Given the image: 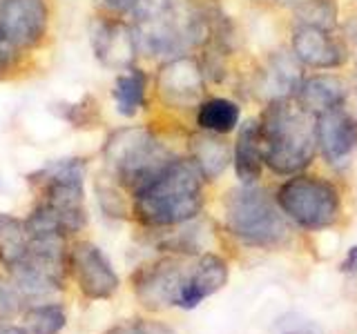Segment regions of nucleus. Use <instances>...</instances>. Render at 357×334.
<instances>
[{
    "label": "nucleus",
    "mask_w": 357,
    "mask_h": 334,
    "mask_svg": "<svg viewBox=\"0 0 357 334\" xmlns=\"http://www.w3.org/2000/svg\"><path fill=\"white\" fill-rule=\"evenodd\" d=\"M266 170L275 176L306 172L317 159L315 116L301 107L295 96L273 98L257 111Z\"/></svg>",
    "instance_id": "obj_1"
},
{
    "label": "nucleus",
    "mask_w": 357,
    "mask_h": 334,
    "mask_svg": "<svg viewBox=\"0 0 357 334\" xmlns=\"http://www.w3.org/2000/svg\"><path fill=\"white\" fill-rule=\"evenodd\" d=\"M206 181L183 156L165 167L150 185L134 194L132 214L145 228H176L195 221L206 203Z\"/></svg>",
    "instance_id": "obj_2"
},
{
    "label": "nucleus",
    "mask_w": 357,
    "mask_h": 334,
    "mask_svg": "<svg viewBox=\"0 0 357 334\" xmlns=\"http://www.w3.org/2000/svg\"><path fill=\"white\" fill-rule=\"evenodd\" d=\"M103 159L114 181L134 196L150 185L176 154L148 125H126L114 129L103 145Z\"/></svg>",
    "instance_id": "obj_3"
},
{
    "label": "nucleus",
    "mask_w": 357,
    "mask_h": 334,
    "mask_svg": "<svg viewBox=\"0 0 357 334\" xmlns=\"http://www.w3.org/2000/svg\"><path fill=\"white\" fill-rule=\"evenodd\" d=\"M223 225L243 245L279 250L290 241V221L275 194L259 185H237L223 196Z\"/></svg>",
    "instance_id": "obj_4"
},
{
    "label": "nucleus",
    "mask_w": 357,
    "mask_h": 334,
    "mask_svg": "<svg viewBox=\"0 0 357 334\" xmlns=\"http://www.w3.org/2000/svg\"><path fill=\"white\" fill-rule=\"evenodd\" d=\"M279 209L293 225L306 232L328 230L342 216V192L335 181L319 174L288 176L275 189Z\"/></svg>",
    "instance_id": "obj_5"
},
{
    "label": "nucleus",
    "mask_w": 357,
    "mask_h": 334,
    "mask_svg": "<svg viewBox=\"0 0 357 334\" xmlns=\"http://www.w3.org/2000/svg\"><path fill=\"white\" fill-rule=\"evenodd\" d=\"M85 170L87 165L83 159H61L52 161L29 176V181L40 192V205H45L56 216L65 237L81 232L87 225L83 187Z\"/></svg>",
    "instance_id": "obj_6"
},
{
    "label": "nucleus",
    "mask_w": 357,
    "mask_h": 334,
    "mask_svg": "<svg viewBox=\"0 0 357 334\" xmlns=\"http://www.w3.org/2000/svg\"><path fill=\"white\" fill-rule=\"evenodd\" d=\"M67 265L70 256L65 252V237L45 234V237H29L25 256L9 270L22 296L38 299L63 287Z\"/></svg>",
    "instance_id": "obj_7"
},
{
    "label": "nucleus",
    "mask_w": 357,
    "mask_h": 334,
    "mask_svg": "<svg viewBox=\"0 0 357 334\" xmlns=\"http://www.w3.org/2000/svg\"><path fill=\"white\" fill-rule=\"evenodd\" d=\"M208 78L195 54H181L165 58L154 76V92L161 105L174 111H188L208 98Z\"/></svg>",
    "instance_id": "obj_8"
},
{
    "label": "nucleus",
    "mask_w": 357,
    "mask_h": 334,
    "mask_svg": "<svg viewBox=\"0 0 357 334\" xmlns=\"http://www.w3.org/2000/svg\"><path fill=\"white\" fill-rule=\"evenodd\" d=\"M288 49L304 70L340 72L351 63V40L342 29H324L315 25H293Z\"/></svg>",
    "instance_id": "obj_9"
},
{
    "label": "nucleus",
    "mask_w": 357,
    "mask_h": 334,
    "mask_svg": "<svg viewBox=\"0 0 357 334\" xmlns=\"http://www.w3.org/2000/svg\"><path fill=\"white\" fill-rule=\"evenodd\" d=\"M304 76V67L299 65L288 47H275L266 51L264 58L255 65L245 92L259 100V105H264L273 98L295 96Z\"/></svg>",
    "instance_id": "obj_10"
},
{
    "label": "nucleus",
    "mask_w": 357,
    "mask_h": 334,
    "mask_svg": "<svg viewBox=\"0 0 357 334\" xmlns=\"http://www.w3.org/2000/svg\"><path fill=\"white\" fill-rule=\"evenodd\" d=\"M47 27L50 7L45 0H0V40L16 51L40 45Z\"/></svg>",
    "instance_id": "obj_11"
},
{
    "label": "nucleus",
    "mask_w": 357,
    "mask_h": 334,
    "mask_svg": "<svg viewBox=\"0 0 357 334\" xmlns=\"http://www.w3.org/2000/svg\"><path fill=\"white\" fill-rule=\"evenodd\" d=\"M183 263L174 256H165L150 265H143L134 274V294L148 310H167L178 303L183 283L188 278Z\"/></svg>",
    "instance_id": "obj_12"
},
{
    "label": "nucleus",
    "mask_w": 357,
    "mask_h": 334,
    "mask_svg": "<svg viewBox=\"0 0 357 334\" xmlns=\"http://www.w3.org/2000/svg\"><path fill=\"white\" fill-rule=\"evenodd\" d=\"M317 154L331 167L349 165L357 152V114L346 105L315 116Z\"/></svg>",
    "instance_id": "obj_13"
},
{
    "label": "nucleus",
    "mask_w": 357,
    "mask_h": 334,
    "mask_svg": "<svg viewBox=\"0 0 357 334\" xmlns=\"http://www.w3.org/2000/svg\"><path fill=\"white\" fill-rule=\"evenodd\" d=\"M70 267L78 289L92 301L109 299L119 289V274L98 245L78 241L70 250Z\"/></svg>",
    "instance_id": "obj_14"
},
{
    "label": "nucleus",
    "mask_w": 357,
    "mask_h": 334,
    "mask_svg": "<svg viewBox=\"0 0 357 334\" xmlns=\"http://www.w3.org/2000/svg\"><path fill=\"white\" fill-rule=\"evenodd\" d=\"M89 40H92L94 56L109 70H128L139 56L132 25L121 18L98 16L92 22Z\"/></svg>",
    "instance_id": "obj_15"
},
{
    "label": "nucleus",
    "mask_w": 357,
    "mask_h": 334,
    "mask_svg": "<svg viewBox=\"0 0 357 334\" xmlns=\"http://www.w3.org/2000/svg\"><path fill=\"white\" fill-rule=\"evenodd\" d=\"M353 85L351 78L340 72H312L301 78L295 92V100L310 111L312 116L324 114L328 109L346 107L351 103Z\"/></svg>",
    "instance_id": "obj_16"
},
{
    "label": "nucleus",
    "mask_w": 357,
    "mask_h": 334,
    "mask_svg": "<svg viewBox=\"0 0 357 334\" xmlns=\"http://www.w3.org/2000/svg\"><path fill=\"white\" fill-rule=\"evenodd\" d=\"M228 276H230V270H228L226 259H221L219 254H212V252L201 254L197 265L188 272V278L183 283L181 296H178L176 305L183 310L197 308L204 299L217 294L219 289L228 283Z\"/></svg>",
    "instance_id": "obj_17"
},
{
    "label": "nucleus",
    "mask_w": 357,
    "mask_h": 334,
    "mask_svg": "<svg viewBox=\"0 0 357 334\" xmlns=\"http://www.w3.org/2000/svg\"><path fill=\"white\" fill-rule=\"evenodd\" d=\"M232 170L239 185H259L264 176V154L259 138V122L257 116H248L234 132L232 143Z\"/></svg>",
    "instance_id": "obj_18"
},
{
    "label": "nucleus",
    "mask_w": 357,
    "mask_h": 334,
    "mask_svg": "<svg viewBox=\"0 0 357 334\" xmlns=\"http://www.w3.org/2000/svg\"><path fill=\"white\" fill-rule=\"evenodd\" d=\"M188 159L195 163L204 181L212 183L232 165V143L219 134L197 129L188 136Z\"/></svg>",
    "instance_id": "obj_19"
},
{
    "label": "nucleus",
    "mask_w": 357,
    "mask_h": 334,
    "mask_svg": "<svg viewBox=\"0 0 357 334\" xmlns=\"http://www.w3.org/2000/svg\"><path fill=\"white\" fill-rule=\"evenodd\" d=\"M243 120V109L239 100L230 96H208L201 100L195 111L197 129L219 134V136H230L237 132Z\"/></svg>",
    "instance_id": "obj_20"
},
{
    "label": "nucleus",
    "mask_w": 357,
    "mask_h": 334,
    "mask_svg": "<svg viewBox=\"0 0 357 334\" xmlns=\"http://www.w3.org/2000/svg\"><path fill=\"white\" fill-rule=\"evenodd\" d=\"M116 111L126 118H134L148 103V74L141 67L132 65L114 78L112 87Z\"/></svg>",
    "instance_id": "obj_21"
},
{
    "label": "nucleus",
    "mask_w": 357,
    "mask_h": 334,
    "mask_svg": "<svg viewBox=\"0 0 357 334\" xmlns=\"http://www.w3.org/2000/svg\"><path fill=\"white\" fill-rule=\"evenodd\" d=\"M293 25H315L324 29H340L337 0H295L290 7Z\"/></svg>",
    "instance_id": "obj_22"
},
{
    "label": "nucleus",
    "mask_w": 357,
    "mask_h": 334,
    "mask_svg": "<svg viewBox=\"0 0 357 334\" xmlns=\"http://www.w3.org/2000/svg\"><path fill=\"white\" fill-rule=\"evenodd\" d=\"M29 237L27 228L20 218L7 212H0V261L7 267H14L27 252Z\"/></svg>",
    "instance_id": "obj_23"
},
{
    "label": "nucleus",
    "mask_w": 357,
    "mask_h": 334,
    "mask_svg": "<svg viewBox=\"0 0 357 334\" xmlns=\"http://www.w3.org/2000/svg\"><path fill=\"white\" fill-rule=\"evenodd\" d=\"M67 323V315L63 305L47 303L33 305L25 315V326L29 334H59Z\"/></svg>",
    "instance_id": "obj_24"
},
{
    "label": "nucleus",
    "mask_w": 357,
    "mask_h": 334,
    "mask_svg": "<svg viewBox=\"0 0 357 334\" xmlns=\"http://www.w3.org/2000/svg\"><path fill=\"white\" fill-rule=\"evenodd\" d=\"M56 114L70 122L72 127H96L100 122V105L94 96L87 94L81 100H76V103H61Z\"/></svg>",
    "instance_id": "obj_25"
},
{
    "label": "nucleus",
    "mask_w": 357,
    "mask_h": 334,
    "mask_svg": "<svg viewBox=\"0 0 357 334\" xmlns=\"http://www.w3.org/2000/svg\"><path fill=\"white\" fill-rule=\"evenodd\" d=\"M107 334H176V332L156 321H126L114 326Z\"/></svg>",
    "instance_id": "obj_26"
},
{
    "label": "nucleus",
    "mask_w": 357,
    "mask_h": 334,
    "mask_svg": "<svg viewBox=\"0 0 357 334\" xmlns=\"http://www.w3.org/2000/svg\"><path fill=\"white\" fill-rule=\"evenodd\" d=\"M22 303V294L18 292V287L9 285L7 281L0 278V319H11L18 315Z\"/></svg>",
    "instance_id": "obj_27"
},
{
    "label": "nucleus",
    "mask_w": 357,
    "mask_h": 334,
    "mask_svg": "<svg viewBox=\"0 0 357 334\" xmlns=\"http://www.w3.org/2000/svg\"><path fill=\"white\" fill-rule=\"evenodd\" d=\"M18 56L20 51H16L14 47H9L7 42L0 40V76H5V72H9L11 67H14Z\"/></svg>",
    "instance_id": "obj_28"
},
{
    "label": "nucleus",
    "mask_w": 357,
    "mask_h": 334,
    "mask_svg": "<svg viewBox=\"0 0 357 334\" xmlns=\"http://www.w3.org/2000/svg\"><path fill=\"white\" fill-rule=\"evenodd\" d=\"M340 270L344 274H357V245H351L349 252H346L344 261L340 265Z\"/></svg>",
    "instance_id": "obj_29"
},
{
    "label": "nucleus",
    "mask_w": 357,
    "mask_h": 334,
    "mask_svg": "<svg viewBox=\"0 0 357 334\" xmlns=\"http://www.w3.org/2000/svg\"><path fill=\"white\" fill-rule=\"evenodd\" d=\"M255 7H261V9H288L295 5V0H248Z\"/></svg>",
    "instance_id": "obj_30"
},
{
    "label": "nucleus",
    "mask_w": 357,
    "mask_h": 334,
    "mask_svg": "<svg viewBox=\"0 0 357 334\" xmlns=\"http://www.w3.org/2000/svg\"><path fill=\"white\" fill-rule=\"evenodd\" d=\"M105 5L112 7L114 11H119V14H132L134 5H137V0H105Z\"/></svg>",
    "instance_id": "obj_31"
},
{
    "label": "nucleus",
    "mask_w": 357,
    "mask_h": 334,
    "mask_svg": "<svg viewBox=\"0 0 357 334\" xmlns=\"http://www.w3.org/2000/svg\"><path fill=\"white\" fill-rule=\"evenodd\" d=\"M0 334H27V330H22L18 326H7V323H0Z\"/></svg>",
    "instance_id": "obj_32"
},
{
    "label": "nucleus",
    "mask_w": 357,
    "mask_h": 334,
    "mask_svg": "<svg viewBox=\"0 0 357 334\" xmlns=\"http://www.w3.org/2000/svg\"><path fill=\"white\" fill-rule=\"evenodd\" d=\"M351 85H353V98H355V114H357V58L353 63V78H351Z\"/></svg>",
    "instance_id": "obj_33"
},
{
    "label": "nucleus",
    "mask_w": 357,
    "mask_h": 334,
    "mask_svg": "<svg viewBox=\"0 0 357 334\" xmlns=\"http://www.w3.org/2000/svg\"><path fill=\"white\" fill-rule=\"evenodd\" d=\"M290 334H308V332H290Z\"/></svg>",
    "instance_id": "obj_34"
}]
</instances>
